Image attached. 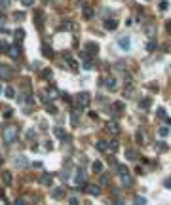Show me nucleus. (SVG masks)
Here are the masks:
<instances>
[{"label": "nucleus", "mask_w": 171, "mask_h": 205, "mask_svg": "<svg viewBox=\"0 0 171 205\" xmlns=\"http://www.w3.org/2000/svg\"><path fill=\"white\" fill-rule=\"evenodd\" d=\"M17 126H6L2 129V139L6 144H14L15 140H17Z\"/></svg>", "instance_id": "f257e3e1"}, {"label": "nucleus", "mask_w": 171, "mask_h": 205, "mask_svg": "<svg viewBox=\"0 0 171 205\" xmlns=\"http://www.w3.org/2000/svg\"><path fill=\"white\" fill-rule=\"evenodd\" d=\"M89 101H91V99H89V93H78L76 95V104H78L80 108H86L89 104Z\"/></svg>", "instance_id": "f03ea898"}, {"label": "nucleus", "mask_w": 171, "mask_h": 205, "mask_svg": "<svg viewBox=\"0 0 171 205\" xmlns=\"http://www.w3.org/2000/svg\"><path fill=\"white\" fill-rule=\"evenodd\" d=\"M11 67H8V65H0V80H10L11 78Z\"/></svg>", "instance_id": "7ed1b4c3"}, {"label": "nucleus", "mask_w": 171, "mask_h": 205, "mask_svg": "<svg viewBox=\"0 0 171 205\" xmlns=\"http://www.w3.org/2000/svg\"><path fill=\"white\" fill-rule=\"evenodd\" d=\"M8 55H10L11 59H17L19 55H21V50H19V46L17 44H14V46H8V51H6Z\"/></svg>", "instance_id": "20e7f679"}, {"label": "nucleus", "mask_w": 171, "mask_h": 205, "mask_svg": "<svg viewBox=\"0 0 171 205\" xmlns=\"http://www.w3.org/2000/svg\"><path fill=\"white\" fill-rule=\"evenodd\" d=\"M74 184H76V186H84V184H86V173H84L82 169L76 171V175H74Z\"/></svg>", "instance_id": "39448f33"}, {"label": "nucleus", "mask_w": 171, "mask_h": 205, "mask_svg": "<svg viewBox=\"0 0 171 205\" xmlns=\"http://www.w3.org/2000/svg\"><path fill=\"white\" fill-rule=\"evenodd\" d=\"M51 182H53V175L51 173H44L40 177V184H44V186H51Z\"/></svg>", "instance_id": "423d86ee"}, {"label": "nucleus", "mask_w": 171, "mask_h": 205, "mask_svg": "<svg viewBox=\"0 0 171 205\" xmlns=\"http://www.w3.org/2000/svg\"><path fill=\"white\" fill-rule=\"evenodd\" d=\"M103 86L105 87H107V89H116V86H118V80L116 78H107V80H105V82H103Z\"/></svg>", "instance_id": "0eeeda50"}, {"label": "nucleus", "mask_w": 171, "mask_h": 205, "mask_svg": "<svg viewBox=\"0 0 171 205\" xmlns=\"http://www.w3.org/2000/svg\"><path fill=\"white\" fill-rule=\"evenodd\" d=\"M120 179H122V184H124V186H129V184L133 182L131 175H129V173H125V171H122V173H120Z\"/></svg>", "instance_id": "6e6552de"}, {"label": "nucleus", "mask_w": 171, "mask_h": 205, "mask_svg": "<svg viewBox=\"0 0 171 205\" xmlns=\"http://www.w3.org/2000/svg\"><path fill=\"white\" fill-rule=\"evenodd\" d=\"M28 165V160L25 158V156H15V167H27Z\"/></svg>", "instance_id": "1a4fd4ad"}, {"label": "nucleus", "mask_w": 171, "mask_h": 205, "mask_svg": "<svg viewBox=\"0 0 171 205\" xmlns=\"http://www.w3.org/2000/svg\"><path fill=\"white\" fill-rule=\"evenodd\" d=\"M118 44H120V48H122V50H125V51H128L129 48H131V42H129L128 36H122V38L118 40Z\"/></svg>", "instance_id": "9d476101"}, {"label": "nucleus", "mask_w": 171, "mask_h": 205, "mask_svg": "<svg viewBox=\"0 0 171 205\" xmlns=\"http://www.w3.org/2000/svg\"><path fill=\"white\" fill-rule=\"evenodd\" d=\"M88 194L89 196H99L101 194V186L99 184H89L88 186Z\"/></svg>", "instance_id": "9b49d317"}, {"label": "nucleus", "mask_w": 171, "mask_h": 205, "mask_svg": "<svg viewBox=\"0 0 171 205\" xmlns=\"http://www.w3.org/2000/svg\"><path fill=\"white\" fill-rule=\"evenodd\" d=\"M105 29L107 31H116L118 29V21L116 19H107V21H105Z\"/></svg>", "instance_id": "f8f14e48"}, {"label": "nucleus", "mask_w": 171, "mask_h": 205, "mask_svg": "<svg viewBox=\"0 0 171 205\" xmlns=\"http://www.w3.org/2000/svg\"><path fill=\"white\" fill-rule=\"evenodd\" d=\"M65 196V188H55V190H51V198L53 199H61Z\"/></svg>", "instance_id": "ddd939ff"}, {"label": "nucleus", "mask_w": 171, "mask_h": 205, "mask_svg": "<svg viewBox=\"0 0 171 205\" xmlns=\"http://www.w3.org/2000/svg\"><path fill=\"white\" fill-rule=\"evenodd\" d=\"M97 50H99V48H97V44H93V42H89V44H86V51H88V53H97Z\"/></svg>", "instance_id": "4468645a"}, {"label": "nucleus", "mask_w": 171, "mask_h": 205, "mask_svg": "<svg viewBox=\"0 0 171 205\" xmlns=\"http://www.w3.org/2000/svg\"><path fill=\"white\" fill-rule=\"evenodd\" d=\"M95 148H97V150H108V143H107V140H97V143H95Z\"/></svg>", "instance_id": "2eb2a0df"}, {"label": "nucleus", "mask_w": 171, "mask_h": 205, "mask_svg": "<svg viewBox=\"0 0 171 205\" xmlns=\"http://www.w3.org/2000/svg\"><path fill=\"white\" fill-rule=\"evenodd\" d=\"M158 118H162L165 123H171V118H167V114H165L164 108H158Z\"/></svg>", "instance_id": "dca6fc26"}, {"label": "nucleus", "mask_w": 171, "mask_h": 205, "mask_svg": "<svg viewBox=\"0 0 171 205\" xmlns=\"http://www.w3.org/2000/svg\"><path fill=\"white\" fill-rule=\"evenodd\" d=\"M2 91H4V95H6L8 99H14L15 97V89H14V87H10V86H8L6 89H2Z\"/></svg>", "instance_id": "f3484780"}, {"label": "nucleus", "mask_w": 171, "mask_h": 205, "mask_svg": "<svg viewBox=\"0 0 171 205\" xmlns=\"http://www.w3.org/2000/svg\"><path fill=\"white\" fill-rule=\"evenodd\" d=\"M108 131L116 135L118 131H120V126H118V122H110V123H108Z\"/></svg>", "instance_id": "a211bd4d"}, {"label": "nucleus", "mask_w": 171, "mask_h": 205, "mask_svg": "<svg viewBox=\"0 0 171 205\" xmlns=\"http://www.w3.org/2000/svg\"><path fill=\"white\" fill-rule=\"evenodd\" d=\"M42 53H44V57H51L53 51H51V48L48 46V44H44V46H42Z\"/></svg>", "instance_id": "6ab92c4d"}, {"label": "nucleus", "mask_w": 171, "mask_h": 205, "mask_svg": "<svg viewBox=\"0 0 171 205\" xmlns=\"http://www.w3.org/2000/svg\"><path fill=\"white\" fill-rule=\"evenodd\" d=\"M103 167H105V165H103L101 162H93V163H91V169L95 171V173H101V171H103Z\"/></svg>", "instance_id": "aec40b11"}, {"label": "nucleus", "mask_w": 171, "mask_h": 205, "mask_svg": "<svg viewBox=\"0 0 171 205\" xmlns=\"http://www.w3.org/2000/svg\"><path fill=\"white\" fill-rule=\"evenodd\" d=\"M84 17H86V19H91V17H93V10H91L89 6H84Z\"/></svg>", "instance_id": "412c9836"}, {"label": "nucleus", "mask_w": 171, "mask_h": 205, "mask_svg": "<svg viewBox=\"0 0 171 205\" xmlns=\"http://www.w3.org/2000/svg\"><path fill=\"white\" fill-rule=\"evenodd\" d=\"M14 36H15V40L19 42V40H23V38H25V31H23V29H17V31L14 33Z\"/></svg>", "instance_id": "4be33fe9"}, {"label": "nucleus", "mask_w": 171, "mask_h": 205, "mask_svg": "<svg viewBox=\"0 0 171 205\" xmlns=\"http://www.w3.org/2000/svg\"><path fill=\"white\" fill-rule=\"evenodd\" d=\"M125 158L133 162V160H137V152L135 150H125Z\"/></svg>", "instance_id": "5701e85b"}, {"label": "nucleus", "mask_w": 171, "mask_h": 205, "mask_svg": "<svg viewBox=\"0 0 171 205\" xmlns=\"http://www.w3.org/2000/svg\"><path fill=\"white\" fill-rule=\"evenodd\" d=\"M46 108H48V112H50V114H57V106H55V104L46 103Z\"/></svg>", "instance_id": "b1692460"}, {"label": "nucleus", "mask_w": 171, "mask_h": 205, "mask_svg": "<svg viewBox=\"0 0 171 205\" xmlns=\"http://www.w3.org/2000/svg\"><path fill=\"white\" fill-rule=\"evenodd\" d=\"M53 131H55V135L59 137V139H65V129H61V127H55Z\"/></svg>", "instance_id": "393cba45"}, {"label": "nucleus", "mask_w": 171, "mask_h": 205, "mask_svg": "<svg viewBox=\"0 0 171 205\" xmlns=\"http://www.w3.org/2000/svg\"><path fill=\"white\" fill-rule=\"evenodd\" d=\"M2 180L6 184H11V175H10V173H4V175H2Z\"/></svg>", "instance_id": "a878e982"}, {"label": "nucleus", "mask_w": 171, "mask_h": 205, "mask_svg": "<svg viewBox=\"0 0 171 205\" xmlns=\"http://www.w3.org/2000/svg\"><path fill=\"white\" fill-rule=\"evenodd\" d=\"M84 68H86V70H91V68H93V63L89 61V59H84Z\"/></svg>", "instance_id": "bb28decb"}, {"label": "nucleus", "mask_w": 171, "mask_h": 205, "mask_svg": "<svg viewBox=\"0 0 171 205\" xmlns=\"http://www.w3.org/2000/svg\"><path fill=\"white\" fill-rule=\"evenodd\" d=\"M4 118H11V116H14V110H11V108H4Z\"/></svg>", "instance_id": "cd10ccee"}, {"label": "nucleus", "mask_w": 171, "mask_h": 205, "mask_svg": "<svg viewBox=\"0 0 171 205\" xmlns=\"http://www.w3.org/2000/svg\"><path fill=\"white\" fill-rule=\"evenodd\" d=\"M0 31H6V17L0 13Z\"/></svg>", "instance_id": "c85d7f7f"}, {"label": "nucleus", "mask_w": 171, "mask_h": 205, "mask_svg": "<svg viewBox=\"0 0 171 205\" xmlns=\"http://www.w3.org/2000/svg\"><path fill=\"white\" fill-rule=\"evenodd\" d=\"M68 65H71V70H78V65H76V61H74V59H71V57H68Z\"/></svg>", "instance_id": "c756f323"}, {"label": "nucleus", "mask_w": 171, "mask_h": 205, "mask_svg": "<svg viewBox=\"0 0 171 205\" xmlns=\"http://www.w3.org/2000/svg\"><path fill=\"white\" fill-rule=\"evenodd\" d=\"M10 2L11 0H0V10H6V8L10 6Z\"/></svg>", "instance_id": "7c9ffc66"}, {"label": "nucleus", "mask_w": 171, "mask_h": 205, "mask_svg": "<svg viewBox=\"0 0 171 205\" xmlns=\"http://www.w3.org/2000/svg\"><path fill=\"white\" fill-rule=\"evenodd\" d=\"M108 148H110L112 152H116L118 150V143H116V140H110V143H108Z\"/></svg>", "instance_id": "2f4dec72"}, {"label": "nucleus", "mask_w": 171, "mask_h": 205, "mask_svg": "<svg viewBox=\"0 0 171 205\" xmlns=\"http://www.w3.org/2000/svg\"><path fill=\"white\" fill-rule=\"evenodd\" d=\"M8 46H10V44H6V42H0V53H6V51H8Z\"/></svg>", "instance_id": "473e14b6"}, {"label": "nucleus", "mask_w": 171, "mask_h": 205, "mask_svg": "<svg viewBox=\"0 0 171 205\" xmlns=\"http://www.w3.org/2000/svg\"><path fill=\"white\" fill-rule=\"evenodd\" d=\"M139 106H141V108H148V106H150V99H145V101H141Z\"/></svg>", "instance_id": "72a5a7b5"}, {"label": "nucleus", "mask_w": 171, "mask_h": 205, "mask_svg": "<svg viewBox=\"0 0 171 205\" xmlns=\"http://www.w3.org/2000/svg\"><path fill=\"white\" fill-rule=\"evenodd\" d=\"M105 184H108V177L107 175H103V177H101V180H99V186H105Z\"/></svg>", "instance_id": "f704fd0d"}, {"label": "nucleus", "mask_w": 171, "mask_h": 205, "mask_svg": "<svg viewBox=\"0 0 171 205\" xmlns=\"http://www.w3.org/2000/svg\"><path fill=\"white\" fill-rule=\"evenodd\" d=\"M23 17H25L23 11H15V13H14V19H17V21H19V19H23Z\"/></svg>", "instance_id": "c9c22d12"}, {"label": "nucleus", "mask_w": 171, "mask_h": 205, "mask_svg": "<svg viewBox=\"0 0 171 205\" xmlns=\"http://www.w3.org/2000/svg\"><path fill=\"white\" fill-rule=\"evenodd\" d=\"M72 123H74V126L78 123V110H74V112H72Z\"/></svg>", "instance_id": "e433bc0d"}, {"label": "nucleus", "mask_w": 171, "mask_h": 205, "mask_svg": "<svg viewBox=\"0 0 171 205\" xmlns=\"http://www.w3.org/2000/svg\"><path fill=\"white\" fill-rule=\"evenodd\" d=\"M135 203H139V205H145V203H146V199H145V198H141V196H137V198H135Z\"/></svg>", "instance_id": "4c0bfd02"}, {"label": "nucleus", "mask_w": 171, "mask_h": 205, "mask_svg": "<svg viewBox=\"0 0 171 205\" xmlns=\"http://www.w3.org/2000/svg\"><path fill=\"white\" fill-rule=\"evenodd\" d=\"M146 50H148V51H154V50H156V42H148Z\"/></svg>", "instance_id": "58836bf2"}, {"label": "nucleus", "mask_w": 171, "mask_h": 205, "mask_svg": "<svg viewBox=\"0 0 171 205\" xmlns=\"http://www.w3.org/2000/svg\"><path fill=\"white\" fill-rule=\"evenodd\" d=\"M27 139H28V140L34 139V129H28V131H27Z\"/></svg>", "instance_id": "ea45409f"}, {"label": "nucleus", "mask_w": 171, "mask_h": 205, "mask_svg": "<svg viewBox=\"0 0 171 205\" xmlns=\"http://www.w3.org/2000/svg\"><path fill=\"white\" fill-rule=\"evenodd\" d=\"M160 135L162 137H167L169 135V129H167V127H162V129H160Z\"/></svg>", "instance_id": "a19ab883"}, {"label": "nucleus", "mask_w": 171, "mask_h": 205, "mask_svg": "<svg viewBox=\"0 0 171 205\" xmlns=\"http://www.w3.org/2000/svg\"><path fill=\"white\" fill-rule=\"evenodd\" d=\"M167 8H169V4H167V2H165V0H164V2L160 4V10H162V11H165V10H167Z\"/></svg>", "instance_id": "79ce46f5"}, {"label": "nucleus", "mask_w": 171, "mask_h": 205, "mask_svg": "<svg viewBox=\"0 0 171 205\" xmlns=\"http://www.w3.org/2000/svg\"><path fill=\"white\" fill-rule=\"evenodd\" d=\"M21 4H23V6H32L34 0H21Z\"/></svg>", "instance_id": "37998d69"}, {"label": "nucleus", "mask_w": 171, "mask_h": 205, "mask_svg": "<svg viewBox=\"0 0 171 205\" xmlns=\"http://www.w3.org/2000/svg\"><path fill=\"white\" fill-rule=\"evenodd\" d=\"M164 186H165V188H171V179H165V180H164Z\"/></svg>", "instance_id": "c03bdc74"}, {"label": "nucleus", "mask_w": 171, "mask_h": 205, "mask_svg": "<svg viewBox=\"0 0 171 205\" xmlns=\"http://www.w3.org/2000/svg\"><path fill=\"white\" fill-rule=\"evenodd\" d=\"M32 68H34V70H40L42 65H40V63H32Z\"/></svg>", "instance_id": "a18cd8bd"}, {"label": "nucleus", "mask_w": 171, "mask_h": 205, "mask_svg": "<svg viewBox=\"0 0 171 205\" xmlns=\"http://www.w3.org/2000/svg\"><path fill=\"white\" fill-rule=\"evenodd\" d=\"M68 203H71V205H78V199H76V198H71V199H68Z\"/></svg>", "instance_id": "49530a36"}, {"label": "nucleus", "mask_w": 171, "mask_h": 205, "mask_svg": "<svg viewBox=\"0 0 171 205\" xmlns=\"http://www.w3.org/2000/svg\"><path fill=\"white\" fill-rule=\"evenodd\" d=\"M0 199H6V196H4V190L0 188Z\"/></svg>", "instance_id": "de8ad7c7"}, {"label": "nucleus", "mask_w": 171, "mask_h": 205, "mask_svg": "<svg viewBox=\"0 0 171 205\" xmlns=\"http://www.w3.org/2000/svg\"><path fill=\"white\" fill-rule=\"evenodd\" d=\"M167 31H171V23H167Z\"/></svg>", "instance_id": "09e8293b"}, {"label": "nucleus", "mask_w": 171, "mask_h": 205, "mask_svg": "<svg viewBox=\"0 0 171 205\" xmlns=\"http://www.w3.org/2000/svg\"><path fill=\"white\" fill-rule=\"evenodd\" d=\"M0 93H2V86H0Z\"/></svg>", "instance_id": "8fccbe9b"}]
</instances>
